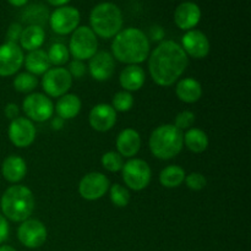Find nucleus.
Segmentation results:
<instances>
[{"instance_id":"f257e3e1","label":"nucleus","mask_w":251,"mask_h":251,"mask_svg":"<svg viewBox=\"0 0 251 251\" xmlns=\"http://www.w3.org/2000/svg\"><path fill=\"white\" fill-rule=\"evenodd\" d=\"M189 58L180 44L174 41H162L150 55L149 70L154 82L169 87L188 68Z\"/></svg>"},{"instance_id":"f03ea898","label":"nucleus","mask_w":251,"mask_h":251,"mask_svg":"<svg viewBox=\"0 0 251 251\" xmlns=\"http://www.w3.org/2000/svg\"><path fill=\"white\" fill-rule=\"evenodd\" d=\"M113 58L129 65H137L149 58L150 39L136 27L122 29L112 43Z\"/></svg>"},{"instance_id":"7ed1b4c3","label":"nucleus","mask_w":251,"mask_h":251,"mask_svg":"<svg viewBox=\"0 0 251 251\" xmlns=\"http://www.w3.org/2000/svg\"><path fill=\"white\" fill-rule=\"evenodd\" d=\"M0 207L5 218L12 222H24L33 213V193L25 185L10 186L2 194Z\"/></svg>"},{"instance_id":"20e7f679","label":"nucleus","mask_w":251,"mask_h":251,"mask_svg":"<svg viewBox=\"0 0 251 251\" xmlns=\"http://www.w3.org/2000/svg\"><path fill=\"white\" fill-rule=\"evenodd\" d=\"M90 28L96 36L102 38H113L123 28L122 10L114 2H100L90 14Z\"/></svg>"},{"instance_id":"39448f33","label":"nucleus","mask_w":251,"mask_h":251,"mask_svg":"<svg viewBox=\"0 0 251 251\" xmlns=\"http://www.w3.org/2000/svg\"><path fill=\"white\" fill-rule=\"evenodd\" d=\"M184 135L173 124L157 126L150 137V150L159 159H172L183 150Z\"/></svg>"},{"instance_id":"423d86ee","label":"nucleus","mask_w":251,"mask_h":251,"mask_svg":"<svg viewBox=\"0 0 251 251\" xmlns=\"http://www.w3.org/2000/svg\"><path fill=\"white\" fill-rule=\"evenodd\" d=\"M98 49L97 36L87 26H80L73 32L69 43V51L77 60L91 59Z\"/></svg>"},{"instance_id":"0eeeda50","label":"nucleus","mask_w":251,"mask_h":251,"mask_svg":"<svg viewBox=\"0 0 251 251\" xmlns=\"http://www.w3.org/2000/svg\"><path fill=\"white\" fill-rule=\"evenodd\" d=\"M122 174L125 185L135 191L144 190L145 188H147L152 176L149 163L140 158L130 159L124 163Z\"/></svg>"},{"instance_id":"6e6552de","label":"nucleus","mask_w":251,"mask_h":251,"mask_svg":"<svg viewBox=\"0 0 251 251\" xmlns=\"http://www.w3.org/2000/svg\"><path fill=\"white\" fill-rule=\"evenodd\" d=\"M81 14L76 7L65 6L56 7L50 15H49V26L56 34L65 36V34L73 33L80 25Z\"/></svg>"},{"instance_id":"1a4fd4ad","label":"nucleus","mask_w":251,"mask_h":251,"mask_svg":"<svg viewBox=\"0 0 251 251\" xmlns=\"http://www.w3.org/2000/svg\"><path fill=\"white\" fill-rule=\"evenodd\" d=\"M22 109L28 119L37 123L49 120L54 114V104L49 97L43 93H32L22 102Z\"/></svg>"},{"instance_id":"9d476101","label":"nucleus","mask_w":251,"mask_h":251,"mask_svg":"<svg viewBox=\"0 0 251 251\" xmlns=\"http://www.w3.org/2000/svg\"><path fill=\"white\" fill-rule=\"evenodd\" d=\"M71 85L73 77L65 68L49 69L42 77V87L50 97H61L66 95Z\"/></svg>"},{"instance_id":"9b49d317","label":"nucleus","mask_w":251,"mask_h":251,"mask_svg":"<svg viewBox=\"0 0 251 251\" xmlns=\"http://www.w3.org/2000/svg\"><path fill=\"white\" fill-rule=\"evenodd\" d=\"M48 232L41 221L28 220L24 221L17 229V238L24 247L28 249H37L46 243Z\"/></svg>"},{"instance_id":"f8f14e48","label":"nucleus","mask_w":251,"mask_h":251,"mask_svg":"<svg viewBox=\"0 0 251 251\" xmlns=\"http://www.w3.org/2000/svg\"><path fill=\"white\" fill-rule=\"evenodd\" d=\"M24 50L17 43L5 42L0 46V76L15 75L24 65Z\"/></svg>"},{"instance_id":"ddd939ff","label":"nucleus","mask_w":251,"mask_h":251,"mask_svg":"<svg viewBox=\"0 0 251 251\" xmlns=\"http://www.w3.org/2000/svg\"><path fill=\"white\" fill-rule=\"evenodd\" d=\"M109 179L100 172L88 173L81 179L78 184V193L81 198L88 201H95L103 198L109 190Z\"/></svg>"},{"instance_id":"4468645a","label":"nucleus","mask_w":251,"mask_h":251,"mask_svg":"<svg viewBox=\"0 0 251 251\" xmlns=\"http://www.w3.org/2000/svg\"><path fill=\"white\" fill-rule=\"evenodd\" d=\"M7 135L10 141L15 146L19 149H25L33 144L36 139V127L28 118L17 117L10 123Z\"/></svg>"},{"instance_id":"2eb2a0df","label":"nucleus","mask_w":251,"mask_h":251,"mask_svg":"<svg viewBox=\"0 0 251 251\" xmlns=\"http://www.w3.org/2000/svg\"><path fill=\"white\" fill-rule=\"evenodd\" d=\"M181 48L186 55L193 56L194 59H202L210 53V41L203 32L199 29L186 31L181 38Z\"/></svg>"},{"instance_id":"dca6fc26","label":"nucleus","mask_w":251,"mask_h":251,"mask_svg":"<svg viewBox=\"0 0 251 251\" xmlns=\"http://www.w3.org/2000/svg\"><path fill=\"white\" fill-rule=\"evenodd\" d=\"M200 6L194 1H183L176 6L174 11V22L178 26V28L183 31H190L194 29L201 21Z\"/></svg>"},{"instance_id":"f3484780","label":"nucleus","mask_w":251,"mask_h":251,"mask_svg":"<svg viewBox=\"0 0 251 251\" xmlns=\"http://www.w3.org/2000/svg\"><path fill=\"white\" fill-rule=\"evenodd\" d=\"M88 122L96 131L105 132L112 129L117 123V112L107 103H100L91 109Z\"/></svg>"},{"instance_id":"a211bd4d","label":"nucleus","mask_w":251,"mask_h":251,"mask_svg":"<svg viewBox=\"0 0 251 251\" xmlns=\"http://www.w3.org/2000/svg\"><path fill=\"white\" fill-rule=\"evenodd\" d=\"M90 74L95 80L107 81L113 76L115 70L114 58L108 51H98L90 59Z\"/></svg>"},{"instance_id":"6ab92c4d","label":"nucleus","mask_w":251,"mask_h":251,"mask_svg":"<svg viewBox=\"0 0 251 251\" xmlns=\"http://www.w3.org/2000/svg\"><path fill=\"white\" fill-rule=\"evenodd\" d=\"M118 153L122 157L131 158L141 149V136L134 129H124L117 137Z\"/></svg>"},{"instance_id":"aec40b11","label":"nucleus","mask_w":251,"mask_h":251,"mask_svg":"<svg viewBox=\"0 0 251 251\" xmlns=\"http://www.w3.org/2000/svg\"><path fill=\"white\" fill-rule=\"evenodd\" d=\"M1 173L5 180H7L9 183H19L25 178L27 173L26 161L22 157L11 154L2 162Z\"/></svg>"},{"instance_id":"412c9836","label":"nucleus","mask_w":251,"mask_h":251,"mask_svg":"<svg viewBox=\"0 0 251 251\" xmlns=\"http://www.w3.org/2000/svg\"><path fill=\"white\" fill-rule=\"evenodd\" d=\"M146 75L141 66L139 65H127L124 70L120 73L119 82L122 87L127 92H135L139 91L144 86Z\"/></svg>"},{"instance_id":"4be33fe9","label":"nucleus","mask_w":251,"mask_h":251,"mask_svg":"<svg viewBox=\"0 0 251 251\" xmlns=\"http://www.w3.org/2000/svg\"><path fill=\"white\" fill-rule=\"evenodd\" d=\"M176 93L181 102L195 103L202 96V86L195 78L186 77L179 81L176 88Z\"/></svg>"},{"instance_id":"5701e85b","label":"nucleus","mask_w":251,"mask_h":251,"mask_svg":"<svg viewBox=\"0 0 251 251\" xmlns=\"http://www.w3.org/2000/svg\"><path fill=\"white\" fill-rule=\"evenodd\" d=\"M25 66L32 75H44L50 69V61H49L47 51L43 49H36L27 54L24 60Z\"/></svg>"},{"instance_id":"b1692460","label":"nucleus","mask_w":251,"mask_h":251,"mask_svg":"<svg viewBox=\"0 0 251 251\" xmlns=\"http://www.w3.org/2000/svg\"><path fill=\"white\" fill-rule=\"evenodd\" d=\"M54 110L59 118L64 120H69L75 118L81 110V100L76 95H66L59 97Z\"/></svg>"},{"instance_id":"393cba45","label":"nucleus","mask_w":251,"mask_h":251,"mask_svg":"<svg viewBox=\"0 0 251 251\" xmlns=\"http://www.w3.org/2000/svg\"><path fill=\"white\" fill-rule=\"evenodd\" d=\"M46 39V32L43 27L39 26H27L22 29L21 37H20V47L25 50H36L39 49L44 43Z\"/></svg>"},{"instance_id":"a878e982","label":"nucleus","mask_w":251,"mask_h":251,"mask_svg":"<svg viewBox=\"0 0 251 251\" xmlns=\"http://www.w3.org/2000/svg\"><path fill=\"white\" fill-rule=\"evenodd\" d=\"M184 145L194 153H202L208 147V137L201 129H189L184 135Z\"/></svg>"},{"instance_id":"bb28decb","label":"nucleus","mask_w":251,"mask_h":251,"mask_svg":"<svg viewBox=\"0 0 251 251\" xmlns=\"http://www.w3.org/2000/svg\"><path fill=\"white\" fill-rule=\"evenodd\" d=\"M185 171L179 166H168L159 173V183L164 188H178L185 179Z\"/></svg>"},{"instance_id":"cd10ccee","label":"nucleus","mask_w":251,"mask_h":251,"mask_svg":"<svg viewBox=\"0 0 251 251\" xmlns=\"http://www.w3.org/2000/svg\"><path fill=\"white\" fill-rule=\"evenodd\" d=\"M49 20L48 10L42 5H32L27 7L22 15V21L28 24V26L43 27Z\"/></svg>"},{"instance_id":"c85d7f7f","label":"nucleus","mask_w":251,"mask_h":251,"mask_svg":"<svg viewBox=\"0 0 251 251\" xmlns=\"http://www.w3.org/2000/svg\"><path fill=\"white\" fill-rule=\"evenodd\" d=\"M47 55H48L51 65L61 66L69 61L70 51H69V48L64 43H54L53 46H50L49 50L47 51Z\"/></svg>"},{"instance_id":"c756f323","label":"nucleus","mask_w":251,"mask_h":251,"mask_svg":"<svg viewBox=\"0 0 251 251\" xmlns=\"http://www.w3.org/2000/svg\"><path fill=\"white\" fill-rule=\"evenodd\" d=\"M37 77L29 73H22L15 77L14 88L21 93H28L37 87Z\"/></svg>"},{"instance_id":"7c9ffc66","label":"nucleus","mask_w":251,"mask_h":251,"mask_svg":"<svg viewBox=\"0 0 251 251\" xmlns=\"http://www.w3.org/2000/svg\"><path fill=\"white\" fill-rule=\"evenodd\" d=\"M110 201L118 207H125L130 202V193L125 186L114 184L110 186Z\"/></svg>"},{"instance_id":"2f4dec72","label":"nucleus","mask_w":251,"mask_h":251,"mask_svg":"<svg viewBox=\"0 0 251 251\" xmlns=\"http://www.w3.org/2000/svg\"><path fill=\"white\" fill-rule=\"evenodd\" d=\"M134 105V97L127 91H120V92L115 93L113 97V104L112 107L114 108L115 112H127Z\"/></svg>"},{"instance_id":"473e14b6","label":"nucleus","mask_w":251,"mask_h":251,"mask_svg":"<svg viewBox=\"0 0 251 251\" xmlns=\"http://www.w3.org/2000/svg\"><path fill=\"white\" fill-rule=\"evenodd\" d=\"M102 166L108 172L115 173V172L122 171L123 166H124V159L118 152L109 151L102 156Z\"/></svg>"},{"instance_id":"72a5a7b5","label":"nucleus","mask_w":251,"mask_h":251,"mask_svg":"<svg viewBox=\"0 0 251 251\" xmlns=\"http://www.w3.org/2000/svg\"><path fill=\"white\" fill-rule=\"evenodd\" d=\"M195 123V114L190 110H183L179 113L176 117V122H174V126L178 127L179 130H185L190 129Z\"/></svg>"},{"instance_id":"f704fd0d","label":"nucleus","mask_w":251,"mask_h":251,"mask_svg":"<svg viewBox=\"0 0 251 251\" xmlns=\"http://www.w3.org/2000/svg\"><path fill=\"white\" fill-rule=\"evenodd\" d=\"M184 181H185L186 186L194 191L202 190L206 186V184H207L205 176H202L201 173H196V172L195 173H190L189 176H185Z\"/></svg>"},{"instance_id":"c9c22d12","label":"nucleus","mask_w":251,"mask_h":251,"mask_svg":"<svg viewBox=\"0 0 251 251\" xmlns=\"http://www.w3.org/2000/svg\"><path fill=\"white\" fill-rule=\"evenodd\" d=\"M68 71L70 73L71 77H76V78H81L86 73V65L82 63V60H73L69 65Z\"/></svg>"},{"instance_id":"e433bc0d","label":"nucleus","mask_w":251,"mask_h":251,"mask_svg":"<svg viewBox=\"0 0 251 251\" xmlns=\"http://www.w3.org/2000/svg\"><path fill=\"white\" fill-rule=\"evenodd\" d=\"M22 29H24V27L21 26V24L14 22V24L10 25L6 32V42L17 43L20 41V37H21Z\"/></svg>"},{"instance_id":"4c0bfd02","label":"nucleus","mask_w":251,"mask_h":251,"mask_svg":"<svg viewBox=\"0 0 251 251\" xmlns=\"http://www.w3.org/2000/svg\"><path fill=\"white\" fill-rule=\"evenodd\" d=\"M9 230V223H7L6 218L0 213V244H2L7 239Z\"/></svg>"},{"instance_id":"58836bf2","label":"nucleus","mask_w":251,"mask_h":251,"mask_svg":"<svg viewBox=\"0 0 251 251\" xmlns=\"http://www.w3.org/2000/svg\"><path fill=\"white\" fill-rule=\"evenodd\" d=\"M4 113L5 115H6V118H9V119L11 120L16 119V118L19 117V113H20L19 105H17L16 103H7L6 107H5L4 109Z\"/></svg>"},{"instance_id":"ea45409f","label":"nucleus","mask_w":251,"mask_h":251,"mask_svg":"<svg viewBox=\"0 0 251 251\" xmlns=\"http://www.w3.org/2000/svg\"><path fill=\"white\" fill-rule=\"evenodd\" d=\"M151 39L153 41H162L164 38V29L159 26L151 27Z\"/></svg>"},{"instance_id":"a19ab883","label":"nucleus","mask_w":251,"mask_h":251,"mask_svg":"<svg viewBox=\"0 0 251 251\" xmlns=\"http://www.w3.org/2000/svg\"><path fill=\"white\" fill-rule=\"evenodd\" d=\"M51 127H53L54 130H61L64 127V119H61V118L59 117H55L53 118V120H51Z\"/></svg>"},{"instance_id":"79ce46f5","label":"nucleus","mask_w":251,"mask_h":251,"mask_svg":"<svg viewBox=\"0 0 251 251\" xmlns=\"http://www.w3.org/2000/svg\"><path fill=\"white\" fill-rule=\"evenodd\" d=\"M48 4H50L51 6H55V7H61V6H65L68 5L71 0H47Z\"/></svg>"},{"instance_id":"37998d69","label":"nucleus","mask_w":251,"mask_h":251,"mask_svg":"<svg viewBox=\"0 0 251 251\" xmlns=\"http://www.w3.org/2000/svg\"><path fill=\"white\" fill-rule=\"evenodd\" d=\"M7 1H9V4L12 5V6L22 7L28 2V0H7Z\"/></svg>"},{"instance_id":"c03bdc74","label":"nucleus","mask_w":251,"mask_h":251,"mask_svg":"<svg viewBox=\"0 0 251 251\" xmlns=\"http://www.w3.org/2000/svg\"><path fill=\"white\" fill-rule=\"evenodd\" d=\"M0 251H16V249L10 247V245H1V247H0Z\"/></svg>"}]
</instances>
